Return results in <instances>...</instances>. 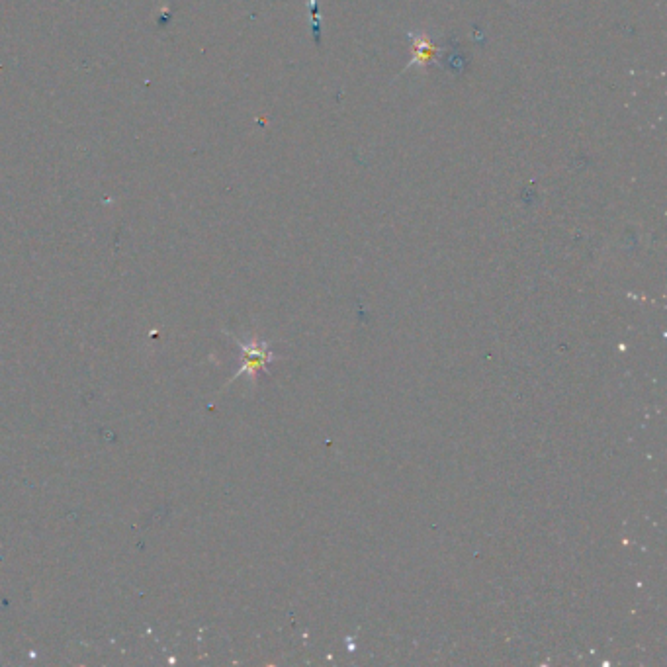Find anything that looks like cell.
Returning a JSON list of instances; mask_svg holds the SVG:
<instances>
[{
    "label": "cell",
    "mask_w": 667,
    "mask_h": 667,
    "mask_svg": "<svg viewBox=\"0 0 667 667\" xmlns=\"http://www.w3.org/2000/svg\"><path fill=\"white\" fill-rule=\"evenodd\" d=\"M235 343L239 345L241 353H243V364L241 368L233 374V380H237L239 376H249L253 382L257 380V374L261 370H265L268 364L274 360V355L268 351V345L265 341H259V339H251V341H241V339H235Z\"/></svg>",
    "instance_id": "obj_1"
}]
</instances>
